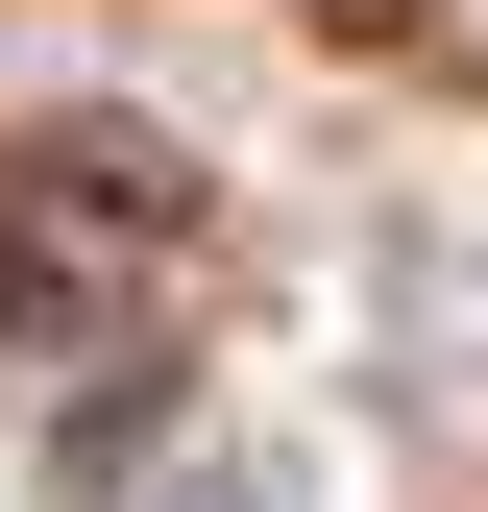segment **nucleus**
Returning <instances> with one entry per match:
<instances>
[]
</instances>
